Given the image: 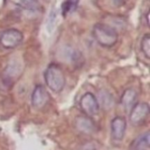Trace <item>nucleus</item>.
Instances as JSON below:
<instances>
[{
    "label": "nucleus",
    "instance_id": "nucleus-1",
    "mask_svg": "<svg viewBox=\"0 0 150 150\" xmlns=\"http://www.w3.org/2000/svg\"><path fill=\"white\" fill-rule=\"evenodd\" d=\"M44 80L46 86L55 93L61 92L66 83L65 76L62 68L54 63L47 67L44 73Z\"/></svg>",
    "mask_w": 150,
    "mask_h": 150
},
{
    "label": "nucleus",
    "instance_id": "nucleus-2",
    "mask_svg": "<svg viewBox=\"0 0 150 150\" xmlns=\"http://www.w3.org/2000/svg\"><path fill=\"white\" fill-rule=\"evenodd\" d=\"M92 34L96 42L105 48L113 47L118 40V34L116 29L105 23H96L92 28Z\"/></svg>",
    "mask_w": 150,
    "mask_h": 150
},
{
    "label": "nucleus",
    "instance_id": "nucleus-3",
    "mask_svg": "<svg viewBox=\"0 0 150 150\" xmlns=\"http://www.w3.org/2000/svg\"><path fill=\"white\" fill-rule=\"evenodd\" d=\"M23 35L16 29H8L0 35V45L5 49H13L23 41Z\"/></svg>",
    "mask_w": 150,
    "mask_h": 150
},
{
    "label": "nucleus",
    "instance_id": "nucleus-4",
    "mask_svg": "<svg viewBox=\"0 0 150 150\" xmlns=\"http://www.w3.org/2000/svg\"><path fill=\"white\" fill-rule=\"evenodd\" d=\"M150 109L149 104L146 103H137L130 109V122L133 126L143 125L149 115Z\"/></svg>",
    "mask_w": 150,
    "mask_h": 150
},
{
    "label": "nucleus",
    "instance_id": "nucleus-5",
    "mask_svg": "<svg viewBox=\"0 0 150 150\" xmlns=\"http://www.w3.org/2000/svg\"><path fill=\"white\" fill-rule=\"evenodd\" d=\"M81 111L89 117L97 115L99 113L100 105L96 97L91 92H86L81 96L79 102Z\"/></svg>",
    "mask_w": 150,
    "mask_h": 150
},
{
    "label": "nucleus",
    "instance_id": "nucleus-6",
    "mask_svg": "<svg viewBox=\"0 0 150 150\" xmlns=\"http://www.w3.org/2000/svg\"><path fill=\"white\" fill-rule=\"evenodd\" d=\"M50 100L49 93L45 86L38 85L35 87L32 94V105L37 109H41L48 103Z\"/></svg>",
    "mask_w": 150,
    "mask_h": 150
},
{
    "label": "nucleus",
    "instance_id": "nucleus-7",
    "mask_svg": "<svg viewBox=\"0 0 150 150\" xmlns=\"http://www.w3.org/2000/svg\"><path fill=\"white\" fill-rule=\"evenodd\" d=\"M126 129H127V122L123 117H116L111 120V137L114 140L121 142L125 137Z\"/></svg>",
    "mask_w": 150,
    "mask_h": 150
},
{
    "label": "nucleus",
    "instance_id": "nucleus-8",
    "mask_svg": "<svg viewBox=\"0 0 150 150\" xmlns=\"http://www.w3.org/2000/svg\"><path fill=\"white\" fill-rule=\"evenodd\" d=\"M76 130L83 134H92L96 130V125L88 116H78L74 121Z\"/></svg>",
    "mask_w": 150,
    "mask_h": 150
},
{
    "label": "nucleus",
    "instance_id": "nucleus-9",
    "mask_svg": "<svg viewBox=\"0 0 150 150\" xmlns=\"http://www.w3.org/2000/svg\"><path fill=\"white\" fill-rule=\"evenodd\" d=\"M136 99H137V92L135 89L132 88H129L125 90L121 96V104L123 108L128 111L133 108V105L136 104Z\"/></svg>",
    "mask_w": 150,
    "mask_h": 150
},
{
    "label": "nucleus",
    "instance_id": "nucleus-10",
    "mask_svg": "<svg viewBox=\"0 0 150 150\" xmlns=\"http://www.w3.org/2000/svg\"><path fill=\"white\" fill-rule=\"evenodd\" d=\"M150 143V133L146 132L143 134L138 136L132 143L130 150H144L145 148L149 146Z\"/></svg>",
    "mask_w": 150,
    "mask_h": 150
},
{
    "label": "nucleus",
    "instance_id": "nucleus-11",
    "mask_svg": "<svg viewBox=\"0 0 150 150\" xmlns=\"http://www.w3.org/2000/svg\"><path fill=\"white\" fill-rule=\"evenodd\" d=\"M5 1L26 10L35 11L39 8V4L36 0H5Z\"/></svg>",
    "mask_w": 150,
    "mask_h": 150
},
{
    "label": "nucleus",
    "instance_id": "nucleus-12",
    "mask_svg": "<svg viewBox=\"0 0 150 150\" xmlns=\"http://www.w3.org/2000/svg\"><path fill=\"white\" fill-rule=\"evenodd\" d=\"M80 0H65L61 5L62 15L67 16L71 14L77 8Z\"/></svg>",
    "mask_w": 150,
    "mask_h": 150
},
{
    "label": "nucleus",
    "instance_id": "nucleus-13",
    "mask_svg": "<svg viewBox=\"0 0 150 150\" xmlns=\"http://www.w3.org/2000/svg\"><path fill=\"white\" fill-rule=\"evenodd\" d=\"M141 50L144 55L147 59L150 58V35L146 34L144 35L141 41Z\"/></svg>",
    "mask_w": 150,
    "mask_h": 150
},
{
    "label": "nucleus",
    "instance_id": "nucleus-14",
    "mask_svg": "<svg viewBox=\"0 0 150 150\" xmlns=\"http://www.w3.org/2000/svg\"><path fill=\"white\" fill-rule=\"evenodd\" d=\"M100 100L102 105L105 106V108H109L113 103V98L111 95H110L106 91H102L100 93Z\"/></svg>",
    "mask_w": 150,
    "mask_h": 150
},
{
    "label": "nucleus",
    "instance_id": "nucleus-15",
    "mask_svg": "<svg viewBox=\"0 0 150 150\" xmlns=\"http://www.w3.org/2000/svg\"><path fill=\"white\" fill-rule=\"evenodd\" d=\"M127 1V0H113V3L115 6L117 7H122V6L124 5L126 2Z\"/></svg>",
    "mask_w": 150,
    "mask_h": 150
},
{
    "label": "nucleus",
    "instance_id": "nucleus-16",
    "mask_svg": "<svg viewBox=\"0 0 150 150\" xmlns=\"http://www.w3.org/2000/svg\"><path fill=\"white\" fill-rule=\"evenodd\" d=\"M149 12H148L147 15H146V20H147V23H148V25L149 24Z\"/></svg>",
    "mask_w": 150,
    "mask_h": 150
}]
</instances>
